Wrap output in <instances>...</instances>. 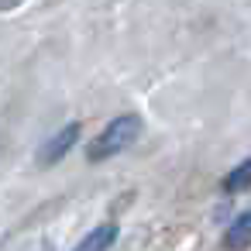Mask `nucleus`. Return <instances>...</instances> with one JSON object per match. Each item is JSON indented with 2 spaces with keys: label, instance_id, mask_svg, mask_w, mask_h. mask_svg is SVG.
<instances>
[{
  "label": "nucleus",
  "instance_id": "1",
  "mask_svg": "<svg viewBox=\"0 0 251 251\" xmlns=\"http://www.w3.org/2000/svg\"><path fill=\"white\" fill-rule=\"evenodd\" d=\"M141 134V117L138 114H121L114 117L90 145H86V158L90 162H103V158H114L121 151H127Z\"/></svg>",
  "mask_w": 251,
  "mask_h": 251
},
{
  "label": "nucleus",
  "instance_id": "2",
  "mask_svg": "<svg viewBox=\"0 0 251 251\" xmlns=\"http://www.w3.org/2000/svg\"><path fill=\"white\" fill-rule=\"evenodd\" d=\"M76 138H79V124H66V127H62L55 138H49V145L38 151V162H42V165L59 162V158H62V155H66V151L76 145Z\"/></svg>",
  "mask_w": 251,
  "mask_h": 251
},
{
  "label": "nucleus",
  "instance_id": "3",
  "mask_svg": "<svg viewBox=\"0 0 251 251\" xmlns=\"http://www.w3.org/2000/svg\"><path fill=\"white\" fill-rule=\"evenodd\" d=\"M114 241H117V224H100L76 244V251H110Z\"/></svg>",
  "mask_w": 251,
  "mask_h": 251
},
{
  "label": "nucleus",
  "instance_id": "4",
  "mask_svg": "<svg viewBox=\"0 0 251 251\" xmlns=\"http://www.w3.org/2000/svg\"><path fill=\"white\" fill-rule=\"evenodd\" d=\"M224 244H227L230 251H241V248H248V244H251V213L237 217V220L227 227V234H224Z\"/></svg>",
  "mask_w": 251,
  "mask_h": 251
},
{
  "label": "nucleus",
  "instance_id": "5",
  "mask_svg": "<svg viewBox=\"0 0 251 251\" xmlns=\"http://www.w3.org/2000/svg\"><path fill=\"white\" fill-rule=\"evenodd\" d=\"M251 186V158H244L241 165H234L227 176H224V189L227 193H241V189H248Z\"/></svg>",
  "mask_w": 251,
  "mask_h": 251
}]
</instances>
